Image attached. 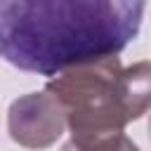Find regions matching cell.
<instances>
[{
  "instance_id": "1",
  "label": "cell",
  "mask_w": 151,
  "mask_h": 151,
  "mask_svg": "<svg viewBox=\"0 0 151 151\" xmlns=\"http://www.w3.org/2000/svg\"><path fill=\"white\" fill-rule=\"evenodd\" d=\"M144 9L146 0H0V57L21 71L57 76L125 50Z\"/></svg>"
},
{
  "instance_id": "2",
  "label": "cell",
  "mask_w": 151,
  "mask_h": 151,
  "mask_svg": "<svg viewBox=\"0 0 151 151\" xmlns=\"http://www.w3.org/2000/svg\"><path fill=\"white\" fill-rule=\"evenodd\" d=\"M118 54L92 57L61 68L47 90L66 111L71 146L76 149H134L125 137V111L118 97Z\"/></svg>"
},
{
  "instance_id": "3",
  "label": "cell",
  "mask_w": 151,
  "mask_h": 151,
  "mask_svg": "<svg viewBox=\"0 0 151 151\" xmlns=\"http://www.w3.org/2000/svg\"><path fill=\"white\" fill-rule=\"evenodd\" d=\"M7 130L21 146H52L66 130V111L45 87L42 92H31L12 101L7 111Z\"/></svg>"
},
{
  "instance_id": "4",
  "label": "cell",
  "mask_w": 151,
  "mask_h": 151,
  "mask_svg": "<svg viewBox=\"0 0 151 151\" xmlns=\"http://www.w3.org/2000/svg\"><path fill=\"white\" fill-rule=\"evenodd\" d=\"M118 97L127 123L142 118L151 109V61H137L127 68H120Z\"/></svg>"
},
{
  "instance_id": "5",
  "label": "cell",
  "mask_w": 151,
  "mask_h": 151,
  "mask_svg": "<svg viewBox=\"0 0 151 151\" xmlns=\"http://www.w3.org/2000/svg\"><path fill=\"white\" fill-rule=\"evenodd\" d=\"M149 137H151V118H149Z\"/></svg>"
}]
</instances>
